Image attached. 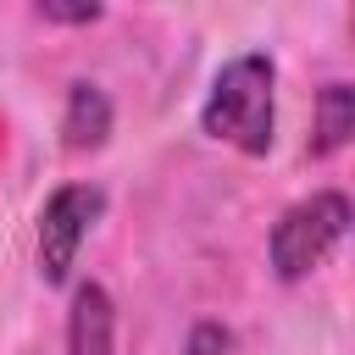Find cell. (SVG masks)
Wrapping results in <instances>:
<instances>
[{
  "label": "cell",
  "instance_id": "6da1fadb",
  "mask_svg": "<svg viewBox=\"0 0 355 355\" xmlns=\"http://www.w3.org/2000/svg\"><path fill=\"white\" fill-rule=\"evenodd\" d=\"M200 128L222 144H233L239 155H266L272 150V128H277V67L261 50L233 55L216 78L211 94L200 105Z\"/></svg>",
  "mask_w": 355,
  "mask_h": 355
},
{
  "label": "cell",
  "instance_id": "7a4b0ae2",
  "mask_svg": "<svg viewBox=\"0 0 355 355\" xmlns=\"http://www.w3.org/2000/svg\"><path fill=\"white\" fill-rule=\"evenodd\" d=\"M349 233V200L338 189H316L305 200H294L277 222H272V239H266V255H272V272L283 283H300L311 277Z\"/></svg>",
  "mask_w": 355,
  "mask_h": 355
},
{
  "label": "cell",
  "instance_id": "3957f363",
  "mask_svg": "<svg viewBox=\"0 0 355 355\" xmlns=\"http://www.w3.org/2000/svg\"><path fill=\"white\" fill-rule=\"evenodd\" d=\"M105 211V189L100 183H61L44 211H39V277L44 283H67L78 266V250L89 239V227Z\"/></svg>",
  "mask_w": 355,
  "mask_h": 355
},
{
  "label": "cell",
  "instance_id": "277c9868",
  "mask_svg": "<svg viewBox=\"0 0 355 355\" xmlns=\"http://www.w3.org/2000/svg\"><path fill=\"white\" fill-rule=\"evenodd\" d=\"M67 355H116V305L105 283H78L67 305Z\"/></svg>",
  "mask_w": 355,
  "mask_h": 355
},
{
  "label": "cell",
  "instance_id": "5b68a950",
  "mask_svg": "<svg viewBox=\"0 0 355 355\" xmlns=\"http://www.w3.org/2000/svg\"><path fill=\"white\" fill-rule=\"evenodd\" d=\"M111 122H116V111H111V94L100 89V83H89V78H78L72 89H67V111H61V144L67 150H100L105 139H111Z\"/></svg>",
  "mask_w": 355,
  "mask_h": 355
},
{
  "label": "cell",
  "instance_id": "8992f818",
  "mask_svg": "<svg viewBox=\"0 0 355 355\" xmlns=\"http://www.w3.org/2000/svg\"><path fill=\"white\" fill-rule=\"evenodd\" d=\"M349 133H355V89L349 83H322L316 89V139H311V155L344 150Z\"/></svg>",
  "mask_w": 355,
  "mask_h": 355
},
{
  "label": "cell",
  "instance_id": "52a82bcc",
  "mask_svg": "<svg viewBox=\"0 0 355 355\" xmlns=\"http://www.w3.org/2000/svg\"><path fill=\"white\" fill-rule=\"evenodd\" d=\"M183 355H233V333L222 322H194L183 338Z\"/></svg>",
  "mask_w": 355,
  "mask_h": 355
},
{
  "label": "cell",
  "instance_id": "ba28073f",
  "mask_svg": "<svg viewBox=\"0 0 355 355\" xmlns=\"http://www.w3.org/2000/svg\"><path fill=\"white\" fill-rule=\"evenodd\" d=\"M33 11H39L44 22H100L105 6H94V0H39Z\"/></svg>",
  "mask_w": 355,
  "mask_h": 355
}]
</instances>
